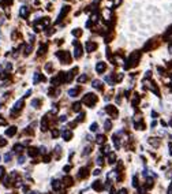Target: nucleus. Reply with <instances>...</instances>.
<instances>
[{
  "label": "nucleus",
  "instance_id": "nucleus-16",
  "mask_svg": "<svg viewBox=\"0 0 172 194\" xmlns=\"http://www.w3.org/2000/svg\"><path fill=\"white\" fill-rule=\"evenodd\" d=\"M93 88L101 89V82H100V81H93Z\"/></svg>",
  "mask_w": 172,
  "mask_h": 194
},
{
  "label": "nucleus",
  "instance_id": "nucleus-9",
  "mask_svg": "<svg viewBox=\"0 0 172 194\" xmlns=\"http://www.w3.org/2000/svg\"><path fill=\"white\" fill-rule=\"evenodd\" d=\"M16 133V127L15 126H12L11 129H8V130L5 131V135H8V137H11V135H14Z\"/></svg>",
  "mask_w": 172,
  "mask_h": 194
},
{
  "label": "nucleus",
  "instance_id": "nucleus-27",
  "mask_svg": "<svg viewBox=\"0 0 172 194\" xmlns=\"http://www.w3.org/2000/svg\"><path fill=\"white\" fill-rule=\"evenodd\" d=\"M97 160H99V164H100V165H101V164H103V157H99V159H97Z\"/></svg>",
  "mask_w": 172,
  "mask_h": 194
},
{
  "label": "nucleus",
  "instance_id": "nucleus-24",
  "mask_svg": "<svg viewBox=\"0 0 172 194\" xmlns=\"http://www.w3.org/2000/svg\"><path fill=\"white\" fill-rule=\"evenodd\" d=\"M38 82V73L34 74V84H37Z\"/></svg>",
  "mask_w": 172,
  "mask_h": 194
},
{
  "label": "nucleus",
  "instance_id": "nucleus-11",
  "mask_svg": "<svg viewBox=\"0 0 172 194\" xmlns=\"http://www.w3.org/2000/svg\"><path fill=\"white\" fill-rule=\"evenodd\" d=\"M60 186H62L60 180H53V182H52V187L55 190H59V189H60Z\"/></svg>",
  "mask_w": 172,
  "mask_h": 194
},
{
  "label": "nucleus",
  "instance_id": "nucleus-29",
  "mask_svg": "<svg viewBox=\"0 0 172 194\" xmlns=\"http://www.w3.org/2000/svg\"><path fill=\"white\" fill-rule=\"evenodd\" d=\"M4 123H5V120H4V119H1V118H0V125H4Z\"/></svg>",
  "mask_w": 172,
  "mask_h": 194
},
{
  "label": "nucleus",
  "instance_id": "nucleus-14",
  "mask_svg": "<svg viewBox=\"0 0 172 194\" xmlns=\"http://www.w3.org/2000/svg\"><path fill=\"white\" fill-rule=\"evenodd\" d=\"M38 104H40V100H38V99H34L33 101H31V105H33L34 108H38V107H40Z\"/></svg>",
  "mask_w": 172,
  "mask_h": 194
},
{
  "label": "nucleus",
  "instance_id": "nucleus-15",
  "mask_svg": "<svg viewBox=\"0 0 172 194\" xmlns=\"http://www.w3.org/2000/svg\"><path fill=\"white\" fill-rule=\"evenodd\" d=\"M29 155H30V156H37L36 148H30V149H29Z\"/></svg>",
  "mask_w": 172,
  "mask_h": 194
},
{
  "label": "nucleus",
  "instance_id": "nucleus-1",
  "mask_svg": "<svg viewBox=\"0 0 172 194\" xmlns=\"http://www.w3.org/2000/svg\"><path fill=\"white\" fill-rule=\"evenodd\" d=\"M96 101H97V96L93 95V93H88V95L84 97V103L88 107H93L96 104Z\"/></svg>",
  "mask_w": 172,
  "mask_h": 194
},
{
  "label": "nucleus",
  "instance_id": "nucleus-6",
  "mask_svg": "<svg viewBox=\"0 0 172 194\" xmlns=\"http://www.w3.org/2000/svg\"><path fill=\"white\" fill-rule=\"evenodd\" d=\"M68 10H70V7H68V5H64V7H63V8H62V12L59 14L57 22H60V21H62V19H63V15H66V14L68 12Z\"/></svg>",
  "mask_w": 172,
  "mask_h": 194
},
{
  "label": "nucleus",
  "instance_id": "nucleus-19",
  "mask_svg": "<svg viewBox=\"0 0 172 194\" xmlns=\"http://www.w3.org/2000/svg\"><path fill=\"white\" fill-rule=\"evenodd\" d=\"M111 129H112V123L109 120H107L105 122V130H111Z\"/></svg>",
  "mask_w": 172,
  "mask_h": 194
},
{
  "label": "nucleus",
  "instance_id": "nucleus-20",
  "mask_svg": "<svg viewBox=\"0 0 172 194\" xmlns=\"http://www.w3.org/2000/svg\"><path fill=\"white\" fill-rule=\"evenodd\" d=\"M11 160V155L10 153H5L4 155V161H10Z\"/></svg>",
  "mask_w": 172,
  "mask_h": 194
},
{
  "label": "nucleus",
  "instance_id": "nucleus-25",
  "mask_svg": "<svg viewBox=\"0 0 172 194\" xmlns=\"http://www.w3.org/2000/svg\"><path fill=\"white\" fill-rule=\"evenodd\" d=\"M73 34L74 36H75V34H77V36H81V30H74Z\"/></svg>",
  "mask_w": 172,
  "mask_h": 194
},
{
  "label": "nucleus",
  "instance_id": "nucleus-23",
  "mask_svg": "<svg viewBox=\"0 0 172 194\" xmlns=\"http://www.w3.org/2000/svg\"><path fill=\"white\" fill-rule=\"evenodd\" d=\"M4 171H5L4 168L0 167V178H3V175H4Z\"/></svg>",
  "mask_w": 172,
  "mask_h": 194
},
{
  "label": "nucleus",
  "instance_id": "nucleus-18",
  "mask_svg": "<svg viewBox=\"0 0 172 194\" xmlns=\"http://www.w3.org/2000/svg\"><path fill=\"white\" fill-rule=\"evenodd\" d=\"M86 79H88V75H81V77L78 78V82L79 84H82V82H85Z\"/></svg>",
  "mask_w": 172,
  "mask_h": 194
},
{
  "label": "nucleus",
  "instance_id": "nucleus-10",
  "mask_svg": "<svg viewBox=\"0 0 172 194\" xmlns=\"http://www.w3.org/2000/svg\"><path fill=\"white\" fill-rule=\"evenodd\" d=\"M63 137L66 138V141H70V140H71V131L64 130V131H63Z\"/></svg>",
  "mask_w": 172,
  "mask_h": 194
},
{
  "label": "nucleus",
  "instance_id": "nucleus-12",
  "mask_svg": "<svg viewBox=\"0 0 172 194\" xmlns=\"http://www.w3.org/2000/svg\"><path fill=\"white\" fill-rule=\"evenodd\" d=\"M78 90H79V88H77V89H71L70 92H68V95L71 96V97H77V93H78Z\"/></svg>",
  "mask_w": 172,
  "mask_h": 194
},
{
  "label": "nucleus",
  "instance_id": "nucleus-28",
  "mask_svg": "<svg viewBox=\"0 0 172 194\" xmlns=\"http://www.w3.org/2000/svg\"><path fill=\"white\" fill-rule=\"evenodd\" d=\"M23 161H25V159H23V157H19V161H18V163H19V164H22Z\"/></svg>",
  "mask_w": 172,
  "mask_h": 194
},
{
  "label": "nucleus",
  "instance_id": "nucleus-22",
  "mask_svg": "<svg viewBox=\"0 0 172 194\" xmlns=\"http://www.w3.org/2000/svg\"><path fill=\"white\" fill-rule=\"evenodd\" d=\"M97 129H99V126H97V123H93V125H92V127H90V130H92V131H96Z\"/></svg>",
  "mask_w": 172,
  "mask_h": 194
},
{
  "label": "nucleus",
  "instance_id": "nucleus-5",
  "mask_svg": "<svg viewBox=\"0 0 172 194\" xmlns=\"http://www.w3.org/2000/svg\"><path fill=\"white\" fill-rule=\"evenodd\" d=\"M107 112H109L112 118H118V111H116L114 105H107Z\"/></svg>",
  "mask_w": 172,
  "mask_h": 194
},
{
  "label": "nucleus",
  "instance_id": "nucleus-2",
  "mask_svg": "<svg viewBox=\"0 0 172 194\" xmlns=\"http://www.w3.org/2000/svg\"><path fill=\"white\" fill-rule=\"evenodd\" d=\"M85 48H86V51L88 52H93L94 49L97 48V44L93 41H86V45H85Z\"/></svg>",
  "mask_w": 172,
  "mask_h": 194
},
{
  "label": "nucleus",
  "instance_id": "nucleus-13",
  "mask_svg": "<svg viewBox=\"0 0 172 194\" xmlns=\"http://www.w3.org/2000/svg\"><path fill=\"white\" fill-rule=\"evenodd\" d=\"M96 141H97V144H104V142H105V137L100 134V135H97Z\"/></svg>",
  "mask_w": 172,
  "mask_h": 194
},
{
  "label": "nucleus",
  "instance_id": "nucleus-21",
  "mask_svg": "<svg viewBox=\"0 0 172 194\" xmlns=\"http://www.w3.org/2000/svg\"><path fill=\"white\" fill-rule=\"evenodd\" d=\"M79 108H81V104H79V103L74 104V107H73V110H74V111H79Z\"/></svg>",
  "mask_w": 172,
  "mask_h": 194
},
{
  "label": "nucleus",
  "instance_id": "nucleus-26",
  "mask_svg": "<svg viewBox=\"0 0 172 194\" xmlns=\"http://www.w3.org/2000/svg\"><path fill=\"white\" fill-rule=\"evenodd\" d=\"M118 194H127V190H126V189H122Z\"/></svg>",
  "mask_w": 172,
  "mask_h": 194
},
{
  "label": "nucleus",
  "instance_id": "nucleus-4",
  "mask_svg": "<svg viewBox=\"0 0 172 194\" xmlns=\"http://www.w3.org/2000/svg\"><path fill=\"white\" fill-rule=\"evenodd\" d=\"M19 15L22 18H27V15H29V7L27 5H22L21 10H19Z\"/></svg>",
  "mask_w": 172,
  "mask_h": 194
},
{
  "label": "nucleus",
  "instance_id": "nucleus-8",
  "mask_svg": "<svg viewBox=\"0 0 172 194\" xmlns=\"http://www.w3.org/2000/svg\"><path fill=\"white\" fill-rule=\"evenodd\" d=\"M22 105H23V100H19V101H16V104H15V107L11 110V112L14 114V112H16L18 110H21L22 108Z\"/></svg>",
  "mask_w": 172,
  "mask_h": 194
},
{
  "label": "nucleus",
  "instance_id": "nucleus-3",
  "mask_svg": "<svg viewBox=\"0 0 172 194\" xmlns=\"http://www.w3.org/2000/svg\"><path fill=\"white\" fill-rule=\"evenodd\" d=\"M105 67H107V64L104 63V62H99V63L96 64V71L99 74H103L104 73V70H105Z\"/></svg>",
  "mask_w": 172,
  "mask_h": 194
},
{
  "label": "nucleus",
  "instance_id": "nucleus-7",
  "mask_svg": "<svg viewBox=\"0 0 172 194\" xmlns=\"http://www.w3.org/2000/svg\"><path fill=\"white\" fill-rule=\"evenodd\" d=\"M74 44L77 45V48H75V52H74V56L78 59V58H81V55H82V49H81V47H79L78 42H74Z\"/></svg>",
  "mask_w": 172,
  "mask_h": 194
},
{
  "label": "nucleus",
  "instance_id": "nucleus-17",
  "mask_svg": "<svg viewBox=\"0 0 172 194\" xmlns=\"http://www.w3.org/2000/svg\"><path fill=\"white\" fill-rule=\"evenodd\" d=\"M115 159H116L115 153H109V164H114V163H115Z\"/></svg>",
  "mask_w": 172,
  "mask_h": 194
}]
</instances>
